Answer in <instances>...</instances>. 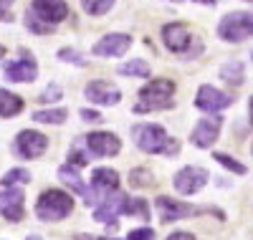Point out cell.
I'll return each mask as SVG.
<instances>
[{
    "instance_id": "obj_1",
    "label": "cell",
    "mask_w": 253,
    "mask_h": 240,
    "mask_svg": "<svg viewBox=\"0 0 253 240\" xmlns=\"http://www.w3.org/2000/svg\"><path fill=\"white\" fill-rule=\"evenodd\" d=\"M132 139L134 144L147 152V155H167L172 157L180 152V144L175 139H170V134L165 132L160 124H139L132 129Z\"/></svg>"
},
{
    "instance_id": "obj_2",
    "label": "cell",
    "mask_w": 253,
    "mask_h": 240,
    "mask_svg": "<svg viewBox=\"0 0 253 240\" xmlns=\"http://www.w3.org/2000/svg\"><path fill=\"white\" fill-rule=\"evenodd\" d=\"M172 94L175 83L170 79H152L150 83L142 86L139 101L134 104V114H147V112H162V109L172 106Z\"/></svg>"
},
{
    "instance_id": "obj_3",
    "label": "cell",
    "mask_w": 253,
    "mask_h": 240,
    "mask_svg": "<svg viewBox=\"0 0 253 240\" xmlns=\"http://www.w3.org/2000/svg\"><path fill=\"white\" fill-rule=\"evenodd\" d=\"M71 210H74L71 195L63 192V190H53V187L41 192V198L36 202V215H38V220H43V223L63 220V217L71 215Z\"/></svg>"
},
{
    "instance_id": "obj_4",
    "label": "cell",
    "mask_w": 253,
    "mask_h": 240,
    "mask_svg": "<svg viewBox=\"0 0 253 240\" xmlns=\"http://www.w3.org/2000/svg\"><path fill=\"white\" fill-rule=\"evenodd\" d=\"M218 36L230 43H241V40L251 38L253 36V13H228L218 26Z\"/></svg>"
},
{
    "instance_id": "obj_5",
    "label": "cell",
    "mask_w": 253,
    "mask_h": 240,
    "mask_svg": "<svg viewBox=\"0 0 253 240\" xmlns=\"http://www.w3.org/2000/svg\"><path fill=\"white\" fill-rule=\"evenodd\" d=\"M28 13L38 20H43L46 26L56 28L61 20L69 18V5H66V0H33Z\"/></svg>"
},
{
    "instance_id": "obj_6",
    "label": "cell",
    "mask_w": 253,
    "mask_h": 240,
    "mask_svg": "<svg viewBox=\"0 0 253 240\" xmlns=\"http://www.w3.org/2000/svg\"><path fill=\"white\" fill-rule=\"evenodd\" d=\"M230 104H233V99H230L225 91L210 86V83H203L198 89V96H195V106L200 109V112H208V114H218V112H223V109H228Z\"/></svg>"
},
{
    "instance_id": "obj_7",
    "label": "cell",
    "mask_w": 253,
    "mask_h": 240,
    "mask_svg": "<svg viewBox=\"0 0 253 240\" xmlns=\"http://www.w3.org/2000/svg\"><path fill=\"white\" fill-rule=\"evenodd\" d=\"M48 149V137L36 132V129H23L15 139V152L26 160H36Z\"/></svg>"
},
{
    "instance_id": "obj_8",
    "label": "cell",
    "mask_w": 253,
    "mask_h": 240,
    "mask_svg": "<svg viewBox=\"0 0 253 240\" xmlns=\"http://www.w3.org/2000/svg\"><path fill=\"white\" fill-rule=\"evenodd\" d=\"M208 180H210L208 169H203V167H182L175 174V190L180 195H195L208 185Z\"/></svg>"
},
{
    "instance_id": "obj_9",
    "label": "cell",
    "mask_w": 253,
    "mask_h": 240,
    "mask_svg": "<svg viewBox=\"0 0 253 240\" xmlns=\"http://www.w3.org/2000/svg\"><path fill=\"white\" fill-rule=\"evenodd\" d=\"M84 142H86V149L96 157H112V155H119L122 149L119 137L112 132H91L84 137Z\"/></svg>"
},
{
    "instance_id": "obj_10",
    "label": "cell",
    "mask_w": 253,
    "mask_h": 240,
    "mask_svg": "<svg viewBox=\"0 0 253 240\" xmlns=\"http://www.w3.org/2000/svg\"><path fill=\"white\" fill-rule=\"evenodd\" d=\"M20 53H23V58L5 61V63H3V71H5L8 81H15V83L33 81V79L38 76V63L33 61V56H28L26 51H20Z\"/></svg>"
},
{
    "instance_id": "obj_11",
    "label": "cell",
    "mask_w": 253,
    "mask_h": 240,
    "mask_svg": "<svg viewBox=\"0 0 253 240\" xmlns=\"http://www.w3.org/2000/svg\"><path fill=\"white\" fill-rule=\"evenodd\" d=\"M162 40L172 53H190L193 36H190V28L185 23H167L162 28Z\"/></svg>"
},
{
    "instance_id": "obj_12",
    "label": "cell",
    "mask_w": 253,
    "mask_h": 240,
    "mask_svg": "<svg viewBox=\"0 0 253 240\" xmlns=\"http://www.w3.org/2000/svg\"><path fill=\"white\" fill-rule=\"evenodd\" d=\"M155 207L160 212V220L162 223H175V220H182V217H190V215L200 212L193 205H185L180 200H170V198H165V195H160V198L155 200Z\"/></svg>"
},
{
    "instance_id": "obj_13",
    "label": "cell",
    "mask_w": 253,
    "mask_h": 240,
    "mask_svg": "<svg viewBox=\"0 0 253 240\" xmlns=\"http://www.w3.org/2000/svg\"><path fill=\"white\" fill-rule=\"evenodd\" d=\"M132 46V38L126 36V33H109V36H104L99 43H94V48L91 53L94 56H107V58H117V56H124L126 51H129Z\"/></svg>"
},
{
    "instance_id": "obj_14",
    "label": "cell",
    "mask_w": 253,
    "mask_h": 240,
    "mask_svg": "<svg viewBox=\"0 0 253 240\" xmlns=\"http://www.w3.org/2000/svg\"><path fill=\"white\" fill-rule=\"evenodd\" d=\"M84 94H86V99L91 104H99V106H114L122 99V91L109 81H91V83H86Z\"/></svg>"
},
{
    "instance_id": "obj_15",
    "label": "cell",
    "mask_w": 253,
    "mask_h": 240,
    "mask_svg": "<svg viewBox=\"0 0 253 240\" xmlns=\"http://www.w3.org/2000/svg\"><path fill=\"white\" fill-rule=\"evenodd\" d=\"M220 126H223V119L220 117H208V119H200L193 129V144L200 147V149H210L215 144L218 134H220Z\"/></svg>"
},
{
    "instance_id": "obj_16",
    "label": "cell",
    "mask_w": 253,
    "mask_h": 240,
    "mask_svg": "<svg viewBox=\"0 0 253 240\" xmlns=\"http://www.w3.org/2000/svg\"><path fill=\"white\" fill-rule=\"evenodd\" d=\"M124 202H126V195H122V192L114 190V192H109L107 198L96 205L94 217H96L99 223H104V225H112V223H117V215L124 212Z\"/></svg>"
},
{
    "instance_id": "obj_17",
    "label": "cell",
    "mask_w": 253,
    "mask_h": 240,
    "mask_svg": "<svg viewBox=\"0 0 253 240\" xmlns=\"http://www.w3.org/2000/svg\"><path fill=\"white\" fill-rule=\"evenodd\" d=\"M0 215L10 223H20L26 215V207H23V190L20 187H10L5 198H0Z\"/></svg>"
},
{
    "instance_id": "obj_18",
    "label": "cell",
    "mask_w": 253,
    "mask_h": 240,
    "mask_svg": "<svg viewBox=\"0 0 253 240\" xmlns=\"http://www.w3.org/2000/svg\"><path fill=\"white\" fill-rule=\"evenodd\" d=\"M91 187L101 192H114L119 187V172L112 167H96L91 172Z\"/></svg>"
},
{
    "instance_id": "obj_19",
    "label": "cell",
    "mask_w": 253,
    "mask_h": 240,
    "mask_svg": "<svg viewBox=\"0 0 253 240\" xmlns=\"http://www.w3.org/2000/svg\"><path fill=\"white\" fill-rule=\"evenodd\" d=\"M20 112H23V99L13 91H8V89H0V117L10 119Z\"/></svg>"
},
{
    "instance_id": "obj_20",
    "label": "cell",
    "mask_w": 253,
    "mask_h": 240,
    "mask_svg": "<svg viewBox=\"0 0 253 240\" xmlns=\"http://www.w3.org/2000/svg\"><path fill=\"white\" fill-rule=\"evenodd\" d=\"M58 177H61V182H63V185H69L74 192L84 195V198H89V190H86V185H84V180L79 177L76 167H71V164H63V167L58 169Z\"/></svg>"
},
{
    "instance_id": "obj_21",
    "label": "cell",
    "mask_w": 253,
    "mask_h": 240,
    "mask_svg": "<svg viewBox=\"0 0 253 240\" xmlns=\"http://www.w3.org/2000/svg\"><path fill=\"white\" fill-rule=\"evenodd\" d=\"M220 79L230 86H241L243 83V63L241 61H228L223 63V69H220Z\"/></svg>"
},
{
    "instance_id": "obj_22",
    "label": "cell",
    "mask_w": 253,
    "mask_h": 240,
    "mask_svg": "<svg viewBox=\"0 0 253 240\" xmlns=\"http://www.w3.org/2000/svg\"><path fill=\"white\" fill-rule=\"evenodd\" d=\"M119 74L122 76H137V79H147L150 76V63L142 61V58H132L119 66Z\"/></svg>"
},
{
    "instance_id": "obj_23",
    "label": "cell",
    "mask_w": 253,
    "mask_h": 240,
    "mask_svg": "<svg viewBox=\"0 0 253 240\" xmlns=\"http://www.w3.org/2000/svg\"><path fill=\"white\" fill-rule=\"evenodd\" d=\"M66 109H46V112H36L33 119L41 124H63L66 121Z\"/></svg>"
},
{
    "instance_id": "obj_24",
    "label": "cell",
    "mask_w": 253,
    "mask_h": 240,
    "mask_svg": "<svg viewBox=\"0 0 253 240\" xmlns=\"http://www.w3.org/2000/svg\"><path fill=\"white\" fill-rule=\"evenodd\" d=\"M28 182H31V172L23 169V167L8 169L5 177H3V185H5V187H18V185H28Z\"/></svg>"
},
{
    "instance_id": "obj_25",
    "label": "cell",
    "mask_w": 253,
    "mask_h": 240,
    "mask_svg": "<svg viewBox=\"0 0 253 240\" xmlns=\"http://www.w3.org/2000/svg\"><path fill=\"white\" fill-rule=\"evenodd\" d=\"M124 212L126 215H137V217H142V220H147L150 217V205H147V200H142V198H126V202H124Z\"/></svg>"
},
{
    "instance_id": "obj_26",
    "label": "cell",
    "mask_w": 253,
    "mask_h": 240,
    "mask_svg": "<svg viewBox=\"0 0 253 240\" xmlns=\"http://www.w3.org/2000/svg\"><path fill=\"white\" fill-rule=\"evenodd\" d=\"M112 5H114V0H81V8L89 15H104L112 10Z\"/></svg>"
},
{
    "instance_id": "obj_27",
    "label": "cell",
    "mask_w": 253,
    "mask_h": 240,
    "mask_svg": "<svg viewBox=\"0 0 253 240\" xmlns=\"http://www.w3.org/2000/svg\"><path fill=\"white\" fill-rule=\"evenodd\" d=\"M155 180H152V172L144 169V167H137L129 172V185L132 187H150Z\"/></svg>"
},
{
    "instance_id": "obj_28",
    "label": "cell",
    "mask_w": 253,
    "mask_h": 240,
    "mask_svg": "<svg viewBox=\"0 0 253 240\" xmlns=\"http://www.w3.org/2000/svg\"><path fill=\"white\" fill-rule=\"evenodd\" d=\"M213 160H215L218 164H223L225 169H230V172H236V174H246V164H241L238 160H233L230 155H223V152H213Z\"/></svg>"
},
{
    "instance_id": "obj_29",
    "label": "cell",
    "mask_w": 253,
    "mask_h": 240,
    "mask_svg": "<svg viewBox=\"0 0 253 240\" xmlns=\"http://www.w3.org/2000/svg\"><path fill=\"white\" fill-rule=\"evenodd\" d=\"M26 28H28V31H33V33H38V36H46V33H51V31H53V26H46L43 20L33 18L31 13H26Z\"/></svg>"
},
{
    "instance_id": "obj_30",
    "label": "cell",
    "mask_w": 253,
    "mask_h": 240,
    "mask_svg": "<svg viewBox=\"0 0 253 240\" xmlns=\"http://www.w3.org/2000/svg\"><path fill=\"white\" fill-rule=\"evenodd\" d=\"M69 164L71 167H84V164H89V155L84 152L79 144H74L71 149H69Z\"/></svg>"
},
{
    "instance_id": "obj_31",
    "label": "cell",
    "mask_w": 253,
    "mask_h": 240,
    "mask_svg": "<svg viewBox=\"0 0 253 240\" xmlns=\"http://www.w3.org/2000/svg\"><path fill=\"white\" fill-rule=\"evenodd\" d=\"M61 99V86L58 83H51V86H46L43 91H41V96L36 99V101H41V104H53V101H58Z\"/></svg>"
},
{
    "instance_id": "obj_32",
    "label": "cell",
    "mask_w": 253,
    "mask_h": 240,
    "mask_svg": "<svg viewBox=\"0 0 253 240\" xmlns=\"http://www.w3.org/2000/svg\"><path fill=\"white\" fill-rule=\"evenodd\" d=\"M58 58L66 61V63H76V66H86V58H84L79 51H74V48H61L58 51Z\"/></svg>"
},
{
    "instance_id": "obj_33",
    "label": "cell",
    "mask_w": 253,
    "mask_h": 240,
    "mask_svg": "<svg viewBox=\"0 0 253 240\" xmlns=\"http://www.w3.org/2000/svg\"><path fill=\"white\" fill-rule=\"evenodd\" d=\"M126 240H155V230L152 228H137L126 235Z\"/></svg>"
},
{
    "instance_id": "obj_34",
    "label": "cell",
    "mask_w": 253,
    "mask_h": 240,
    "mask_svg": "<svg viewBox=\"0 0 253 240\" xmlns=\"http://www.w3.org/2000/svg\"><path fill=\"white\" fill-rule=\"evenodd\" d=\"M0 20H13V13H10V0H0Z\"/></svg>"
},
{
    "instance_id": "obj_35",
    "label": "cell",
    "mask_w": 253,
    "mask_h": 240,
    "mask_svg": "<svg viewBox=\"0 0 253 240\" xmlns=\"http://www.w3.org/2000/svg\"><path fill=\"white\" fill-rule=\"evenodd\" d=\"M79 114H81V119H84V121H101V114H99V112H94V109H81Z\"/></svg>"
},
{
    "instance_id": "obj_36",
    "label": "cell",
    "mask_w": 253,
    "mask_h": 240,
    "mask_svg": "<svg viewBox=\"0 0 253 240\" xmlns=\"http://www.w3.org/2000/svg\"><path fill=\"white\" fill-rule=\"evenodd\" d=\"M167 240H195V235H193V233H185V230H177V233H172Z\"/></svg>"
},
{
    "instance_id": "obj_37",
    "label": "cell",
    "mask_w": 253,
    "mask_h": 240,
    "mask_svg": "<svg viewBox=\"0 0 253 240\" xmlns=\"http://www.w3.org/2000/svg\"><path fill=\"white\" fill-rule=\"evenodd\" d=\"M8 190H10V187H5L3 182H0V198H5V195H8Z\"/></svg>"
},
{
    "instance_id": "obj_38",
    "label": "cell",
    "mask_w": 253,
    "mask_h": 240,
    "mask_svg": "<svg viewBox=\"0 0 253 240\" xmlns=\"http://www.w3.org/2000/svg\"><path fill=\"white\" fill-rule=\"evenodd\" d=\"M193 3H203V5H215V0H193Z\"/></svg>"
},
{
    "instance_id": "obj_39",
    "label": "cell",
    "mask_w": 253,
    "mask_h": 240,
    "mask_svg": "<svg viewBox=\"0 0 253 240\" xmlns=\"http://www.w3.org/2000/svg\"><path fill=\"white\" fill-rule=\"evenodd\" d=\"M248 109H251V124H253V96H251V104H248Z\"/></svg>"
},
{
    "instance_id": "obj_40",
    "label": "cell",
    "mask_w": 253,
    "mask_h": 240,
    "mask_svg": "<svg viewBox=\"0 0 253 240\" xmlns=\"http://www.w3.org/2000/svg\"><path fill=\"white\" fill-rule=\"evenodd\" d=\"M26 240H41V235H28Z\"/></svg>"
},
{
    "instance_id": "obj_41",
    "label": "cell",
    "mask_w": 253,
    "mask_h": 240,
    "mask_svg": "<svg viewBox=\"0 0 253 240\" xmlns=\"http://www.w3.org/2000/svg\"><path fill=\"white\" fill-rule=\"evenodd\" d=\"M96 240H114V238H96Z\"/></svg>"
},
{
    "instance_id": "obj_42",
    "label": "cell",
    "mask_w": 253,
    "mask_h": 240,
    "mask_svg": "<svg viewBox=\"0 0 253 240\" xmlns=\"http://www.w3.org/2000/svg\"><path fill=\"white\" fill-rule=\"evenodd\" d=\"M0 56H3V48H0Z\"/></svg>"
},
{
    "instance_id": "obj_43",
    "label": "cell",
    "mask_w": 253,
    "mask_h": 240,
    "mask_svg": "<svg viewBox=\"0 0 253 240\" xmlns=\"http://www.w3.org/2000/svg\"><path fill=\"white\" fill-rule=\"evenodd\" d=\"M251 152H253V144H251Z\"/></svg>"
},
{
    "instance_id": "obj_44",
    "label": "cell",
    "mask_w": 253,
    "mask_h": 240,
    "mask_svg": "<svg viewBox=\"0 0 253 240\" xmlns=\"http://www.w3.org/2000/svg\"><path fill=\"white\" fill-rule=\"evenodd\" d=\"M175 3H180V0H175Z\"/></svg>"
},
{
    "instance_id": "obj_45",
    "label": "cell",
    "mask_w": 253,
    "mask_h": 240,
    "mask_svg": "<svg viewBox=\"0 0 253 240\" xmlns=\"http://www.w3.org/2000/svg\"><path fill=\"white\" fill-rule=\"evenodd\" d=\"M248 3H253V0H248Z\"/></svg>"
}]
</instances>
